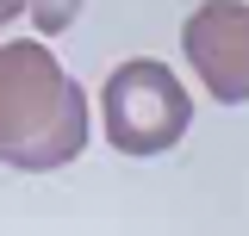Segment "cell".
<instances>
[{
    "mask_svg": "<svg viewBox=\"0 0 249 236\" xmlns=\"http://www.w3.org/2000/svg\"><path fill=\"white\" fill-rule=\"evenodd\" d=\"M88 149V93L37 37L0 44V162L50 174Z\"/></svg>",
    "mask_w": 249,
    "mask_h": 236,
    "instance_id": "6da1fadb",
    "label": "cell"
},
{
    "mask_svg": "<svg viewBox=\"0 0 249 236\" xmlns=\"http://www.w3.org/2000/svg\"><path fill=\"white\" fill-rule=\"evenodd\" d=\"M100 118H106V143L119 155H162L187 137L193 124V100H187L181 75L156 56H131L106 75L100 87Z\"/></svg>",
    "mask_w": 249,
    "mask_h": 236,
    "instance_id": "7a4b0ae2",
    "label": "cell"
},
{
    "mask_svg": "<svg viewBox=\"0 0 249 236\" xmlns=\"http://www.w3.org/2000/svg\"><path fill=\"white\" fill-rule=\"evenodd\" d=\"M181 44L212 100H224V106L249 100V6H231V0L199 6L181 25Z\"/></svg>",
    "mask_w": 249,
    "mask_h": 236,
    "instance_id": "3957f363",
    "label": "cell"
}]
</instances>
